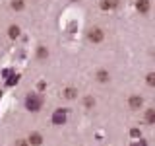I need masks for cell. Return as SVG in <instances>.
I'll return each instance as SVG.
<instances>
[{
    "label": "cell",
    "instance_id": "3957f363",
    "mask_svg": "<svg viewBox=\"0 0 155 146\" xmlns=\"http://www.w3.org/2000/svg\"><path fill=\"white\" fill-rule=\"evenodd\" d=\"M52 123L54 125H64L66 123V109H56L52 115Z\"/></svg>",
    "mask_w": 155,
    "mask_h": 146
},
{
    "label": "cell",
    "instance_id": "4fadbf2b",
    "mask_svg": "<svg viewBox=\"0 0 155 146\" xmlns=\"http://www.w3.org/2000/svg\"><path fill=\"white\" fill-rule=\"evenodd\" d=\"M37 57H39V58H47V57H48L47 47H39V49H37Z\"/></svg>",
    "mask_w": 155,
    "mask_h": 146
},
{
    "label": "cell",
    "instance_id": "5b68a950",
    "mask_svg": "<svg viewBox=\"0 0 155 146\" xmlns=\"http://www.w3.org/2000/svg\"><path fill=\"white\" fill-rule=\"evenodd\" d=\"M149 8H151V2H149V0H138V2H136V10H138L140 14H147Z\"/></svg>",
    "mask_w": 155,
    "mask_h": 146
},
{
    "label": "cell",
    "instance_id": "277c9868",
    "mask_svg": "<svg viewBox=\"0 0 155 146\" xmlns=\"http://www.w3.org/2000/svg\"><path fill=\"white\" fill-rule=\"evenodd\" d=\"M128 105H130V109H140V107H142L143 105V97L142 96H132V97H130V99H128Z\"/></svg>",
    "mask_w": 155,
    "mask_h": 146
},
{
    "label": "cell",
    "instance_id": "9c48e42d",
    "mask_svg": "<svg viewBox=\"0 0 155 146\" xmlns=\"http://www.w3.org/2000/svg\"><path fill=\"white\" fill-rule=\"evenodd\" d=\"M95 78H97V82L105 84V82H109V72H107V70H99V72L95 74Z\"/></svg>",
    "mask_w": 155,
    "mask_h": 146
},
{
    "label": "cell",
    "instance_id": "2e32d148",
    "mask_svg": "<svg viewBox=\"0 0 155 146\" xmlns=\"http://www.w3.org/2000/svg\"><path fill=\"white\" fill-rule=\"evenodd\" d=\"M14 146H29V142L27 140H23V138H19V140H16V144Z\"/></svg>",
    "mask_w": 155,
    "mask_h": 146
},
{
    "label": "cell",
    "instance_id": "8992f818",
    "mask_svg": "<svg viewBox=\"0 0 155 146\" xmlns=\"http://www.w3.org/2000/svg\"><path fill=\"white\" fill-rule=\"evenodd\" d=\"M27 142L31 144V146H41V142H43V136L39 134V133H31V134H29V138H27Z\"/></svg>",
    "mask_w": 155,
    "mask_h": 146
},
{
    "label": "cell",
    "instance_id": "30bf717a",
    "mask_svg": "<svg viewBox=\"0 0 155 146\" xmlns=\"http://www.w3.org/2000/svg\"><path fill=\"white\" fill-rule=\"evenodd\" d=\"M76 96H78L76 88H66V90H64V97H66V99H74Z\"/></svg>",
    "mask_w": 155,
    "mask_h": 146
},
{
    "label": "cell",
    "instance_id": "ac0fdd59",
    "mask_svg": "<svg viewBox=\"0 0 155 146\" xmlns=\"http://www.w3.org/2000/svg\"><path fill=\"white\" fill-rule=\"evenodd\" d=\"M130 134H132L134 138H138V136H140V130L138 129H132V130H130Z\"/></svg>",
    "mask_w": 155,
    "mask_h": 146
},
{
    "label": "cell",
    "instance_id": "6da1fadb",
    "mask_svg": "<svg viewBox=\"0 0 155 146\" xmlns=\"http://www.w3.org/2000/svg\"><path fill=\"white\" fill-rule=\"evenodd\" d=\"M25 107L29 111H39L43 107V97L37 96V94H29L25 97Z\"/></svg>",
    "mask_w": 155,
    "mask_h": 146
},
{
    "label": "cell",
    "instance_id": "ba28073f",
    "mask_svg": "<svg viewBox=\"0 0 155 146\" xmlns=\"http://www.w3.org/2000/svg\"><path fill=\"white\" fill-rule=\"evenodd\" d=\"M145 123H147V125H153L155 123V109H153V107L145 109Z\"/></svg>",
    "mask_w": 155,
    "mask_h": 146
},
{
    "label": "cell",
    "instance_id": "8fae6325",
    "mask_svg": "<svg viewBox=\"0 0 155 146\" xmlns=\"http://www.w3.org/2000/svg\"><path fill=\"white\" fill-rule=\"evenodd\" d=\"M8 35L12 37V39H16V37L19 35V27H18V26H10V29H8Z\"/></svg>",
    "mask_w": 155,
    "mask_h": 146
},
{
    "label": "cell",
    "instance_id": "52a82bcc",
    "mask_svg": "<svg viewBox=\"0 0 155 146\" xmlns=\"http://www.w3.org/2000/svg\"><path fill=\"white\" fill-rule=\"evenodd\" d=\"M118 2L120 0H103V2H101V8L103 10H114L118 6Z\"/></svg>",
    "mask_w": 155,
    "mask_h": 146
},
{
    "label": "cell",
    "instance_id": "7c38bea8",
    "mask_svg": "<svg viewBox=\"0 0 155 146\" xmlns=\"http://www.w3.org/2000/svg\"><path fill=\"white\" fill-rule=\"evenodd\" d=\"M23 6H25V4H23V0H12V8L14 10H23Z\"/></svg>",
    "mask_w": 155,
    "mask_h": 146
},
{
    "label": "cell",
    "instance_id": "5bb4252c",
    "mask_svg": "<svg viewBox=\"0 0 155 146\" xmlns=\"http://www.w3.org/2000/svg\"><path fill=\"white\" fill-rule=\"evenodd\" d=\"M84 105L87 107V109H91V107L95 105V99H93V97H91V96H87L85 99H84Z\"/></svg>",
    "mask_w": 155,
    "mask_h": 146
},
{
    "label": "cell",
    "instance_id": "e0dca14e",
    "mask_svg": "<svg viewBox=\"0 0 155 146\" xmlns=\"http://www.w3.org/2000/svg\"><path fill=\"white\" fill-rule=\"evenodd\" d=\"M18 78H19L18 74H16V76H12V80H8V86H14V84H18Z\"/></svg>",
    "mask_w": 155,
    "mask_h": 146
},
{
    "label": "cell",
    "instance_id": "9a60e30c",
    "mask_svg": "<svg viewBox=\"0 0 155 146\" xmlns=\"http://www.w3.org/2000/svg\"><path fill=\"white\" fill-rule=\"evenodd\" d=\"M145 82H147L149 86H155V74H153V72H149V74L145 76Z\"/></svg>",
    "mask_w": 155,
    "mask_h": 146
},
{
    "label": "cell",
    "instance_id": "7a4b0ae2",
    "mask_svg": "<svg viewBox=\"0 0 155 146\" xmlns=\"http://www.w3.org/2000/svg\"><path fill=\"white\" fill-rule=\"evenodd\" d=\"M103 37H105V33H103L101 27H93V29H89V33H87V39H89L91 43H101Z\"/></svg>",
    "mask_w": 155,
    "mask_h": 146
}]
</instances>
